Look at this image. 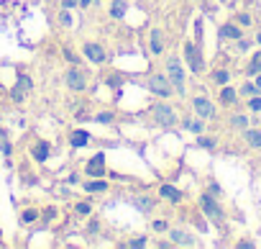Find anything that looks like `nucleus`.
<instances>
[{
    "label": "nucleus",
    "instance_id": "obj_1",
    "mask_svg": "<svg viewBox=\"0 0 261 249\" xmlns=\"http://www.w3.org/2000/svg\"><path fill=\"white\" fill-rule=\"evenodd\" d=\"M164 72L174 87V95H187V85H185V70H182V62L177 57H167L164 59Z\"/></svg>",
    "mask_w": 261,
    "mask_h": 249
},
{
    "label": "nucleus",
    "instance_id": "obj_2",
    "mask_svg": "<svg viewBox=\"0 0 261 249\" xmlns=\"http://www.w3.org/2000/svg\"><path fill=\"white\" fill-rule=\"evenodd\" d=\"M144 85H146V90H149L151 95H156V98H162V100H169V98L174 95V87H172L167 72H151V75L144 80Z\"/></svg>",
    "mask_w": 261,
    "mask_h": 249
},
{
    "label": "nucleus",
    "instance_id": "obj_3",
    "mask_svg": "<svg viewBox=\"0 0 261 249\" xmlns=\"http://www.w3.org/2000/svg\"><path fill=\"white\" fill-rule=\"evenodd\" d=\"M87 80H90V72L82 67V64H72L67 72H64V82L72 93H85L87 90Z\"/></svg>",
    "mask_w": 261,
    "mask_h": 249
},
{
    "label": "nucleus",
    "instance_id": "obj_4",
    "mask_svg": "<svg viewBox=\"0 0 261 249\" xmlns=\"http://www.w3.org/2000/svg\"><path fill=\"white\" fill-rule=\"evenodd\" d=\"M200 208L205 211V216H207V218H210L215 226H223V223H225V213H223L220 203L215 200V195H213L210 190L200 195Z\"/></svg>",
    "mask_w": 261,
    "mask_h": 249
},
{
    "label": "nucleus",
    "instance_id": "obj_5",
    "mask_svg": "<svg viewBox=\"0 0 261 249\" xmlns=\"http://www.w3.org/2000/svg\"><path fill=\"white\" fill-rule=\"evenodd\" d=\"M151 116H154V121L159 123V126H164V129H172L174 123H177V113H174V108H172L167 100H162V98H159V103L151 105Z\"/></svg>",
    "mask_w": 261,
    "mask_h": 249
},
{
    "label": "nucleus",
    "instance_id": "obj_6",
    "mask_svg": "<svg viewBox=\"0 0 261 249\" xmlns=\"http://www.w3.org/2000/svg\"><path fill=\"white\" fill-rule=\"evenodd\" d=\"M185 62L195 75L205 72V57H202V47L195 41H185Z\"/></svg>",
    "mask_w": 261,
    "mask_h": 249
},
{
    "label": "nucleus",
    "instance_id": "obj_7",
    "mask_svg": "<svg viewBox=\"0 0 261 249\" xmlns=\"http://www.w3.org/2000/svg\"><path fill=\"white\" fill-rule=\"evenodd\" d=\"M85 175L87 177H105L108 175V162H105V154H95L92 160H87L85 165Z\"/></svg>",
    "mask_w": 261,
    "mask_h": 249
},
{
    "label": "nucleus",
    "instance_id": "obj_8",
    "mask_svg": "<svg viewBox=\"0 0 261 249\" xmlns=\"http://www.w3.org/2000/svg\"><path fill=\"white\" fill-rule=\"evenodd\" d=\"M82 54H85L92 64H105V59H108L105 49H102L100 44H95V41H85V44H82Z\"/></svg>",
    "mask_w": 261,
    "mask_h": 249
},
{
    "label": "nucleus",
    "instance_id": "obj_9",
    "mask_svg": "<svg viewBox=\"0 0 261 249\" xmlns=\"http://www.w3.org/2000/svg\"><path fill=\"white\" fill-rule=\"evenodd\" d=\"M167 234H169V239H172L174 246H195V244H197L195 234L187 231V229H169Z\"/></svg>",
    "mask_w": 261,
    "mask_h": 249
},
{
    "label": "nucleus",
    "instance_id": "obj_10",
    "mask_svg": "<svg viewBox=\"0 0 261 249\" xmlns=\"http://www.w3.org/2000/svg\"><path fill=\"white\" fill-rule=\"evenodd\" d=\"M192 108H195V113H197L202 121H213V118H215V105H213L207 98H202V95H197V98L192 100Z\"/></svg>",
    "mask_w": 261,
    "mask_h": 249
},
{
    "label": "nucleus",
    "instance_id": "obj_11",
    "mask_svg": "<svg viewBox=\"0 0 261 249\" xmlns=\"http://www.w3.org/2000/svg\"><path fill=\"white\" fill-rule=\"evenodd\" d=\"M49 157H51V144L44 142V139L34 142V147H31V160L39 162V165H44V162H49Z\"/></svg>",
    "mask_w": 261,
    "mask_h": 249
},
{
    "label": "nucleus",
    "instance_id": "obj_12",
    "mask_svg": "<svg viewBox=\"0 0 261 249\" xmlns=\"http://www.w3.org/2000/svg\"><path fill=\"white\" fill-rule=\"evenodd\" d=\"M159 195H162L167 203H174V206H179V203L187 198L179 188H174V185H169V183H162V185H159Z\"/></svg>",
    "mask_w": 261,
    "mask_h": 249
},
{
    "label": "nucleus",
    "instance_id": "obj_13",
    "mask_svg": "<svg viewBox=\"0 0 261 249\" xmlns=\"http://www.w3.org/2000/svg\"><path fill=\"white\" fill-rule=\"evenodd\" d=\"M90 142H92V137H90L87 129H72V131H69V147H72V149H82V147H87Z\"/></svg>",
    "mask_w": 261,
    "mask_h": 249
},
{
    "label": "nucleus",
    "instance_id": "obj_14",
    "mask_svg": "<svg viewBox=\"0 0 261 249\" xmlns=\"http://www.w3.org/2000/svg\"><path fill=\"white\" fill-rule=\"evenodd\" d=\"M82 190L85 193H108L110 185L105 183V177H90V180L82 183Z\"/></svg>",
    "mask_w": 261,
    "mask_h": 249
},
{
    "label": "nucleus",
    "instance_id": "obj_15",
    "mask_svg": "<svg viewBox=\"0 0 261 249\" xmlns=\"http://www.w3.org/2000/svg\"><path fill=\"white\" fill-rule=\"evenodd\" d=\"M151 54L154 57H162L164 54V31L162 29H151Z\"/></svg>",
    "mask_w": 261,
    "mask_h": 249
},
{
    "label": "nucleus",
    "instance_id": "obj_16",
    "mask_svg": "<svg viewBox=\"0 0 261 249\" xmlns=\"http://www.w3.org/2000/svg\"><path fill=\"white\" fill-rule=\"evenodd\" d=\"M241 36H243V31H241L238 24H223V26H220V39L236 41V39H241Z\"/></svg>",
    "mask_w": 261,
    "mask_h": 249
},
{
    "label": "nucleus",
    "instance_id": "obj_17",
    "mask_svg": "<svg viewBox=\"0 0 261 249\" xmlns=\"http://www.w3.org/2000/svg\"><path fill=\"white\" fill-rule=\"evenodd\" d=\"M218 100L223 105H233L238 100V90H233L230 85H220V93H218Z\"/></svg>",
    "mask_w": 261,
    "mask_h": 249
},
{
    "label": "nucleus",
    "instance_id": "obj_18",
    "mask_svg": "<svg viewBox=\"0 0 261 249\" xmlns=\"http://www.w3.org/2000/svg\"><path fill=\"white\" fill-rule=\"evenodd\" d=\"M39 218H41V211H39V208H23L21 216H18V221H21L23 226H34Z\"/></svg>",
    "mask_w": 261,
    "mask_h": 249
},
{
    "label": "nucleus",
    "instance_id": "obj_19",
    "mask_svg": "<svg viewBox=\"0 0 261 249\" xmlns=\"http://www.w3.org/2000/svg\"><path fill=\"white\" fill-rule=\"evenodd\" d=\"M243 139L251 149H261V129H243Z\"/></svg>",
    "mask_w": 261,
    "mask_h": 249
},
{
    "label": "nucleus",
    "instance_id": "obj_20",
    "mask_svg": "<svg viewBox=\"0 0 261 249\" xmlns=\"http://www.w3.org/2000/svg\"><path fill=\"white\" fill-rule=\"evenodd\" d=\"M258 72H261V49L251 54V59L246 64V77H256Z\"/></svg>",
    "mask_w": 261,
    "mask_h": 249
},
{
    "label": "nucleus",
    "instance_id": "obj_21",
    "mask_svg": "<svg viewBox=\"0 0 261 249\" xmlns=\"http://www.w3.org/2000/svg\"><path fill=\"white\" fill-rule=\"evenodd\" d=\"M0 154L3 157H11L13 154V144H11V137H8V131L0 126Z\"/></svg>",
    "mask_w": 261,
    "mask_h": 249
},
{
    "label": "nucleus",
    "instance_id": "obj_22",
    "mask_svg": "<svg viewBox=\"0 0 261 249\" xmlns=\"http://www.w3.org/2000/svg\"><path fill=\"white\" fill-rule=\"evenodd\" d=\"M125 13H128V3H125V0H113V3H110V16L120 21Z\"/></svg>",
    "mask_w": 261,
    "mask_h": 249
},
{
    "label": "nucleus",
    "instance_id": "obj_23",
    "mask_svg": "<svg viewBox=\"0 0 261 249\" xmlns=\"http://www.w3.org/2000/svg\"><path fill=\"white\" fill-rule=\"evenodd\" d=\"M123 82H125V77H123V72H118V70H113V72L105 77V85H110L113 90H120Z\"/></svg>",
    "mask_w": 261,
    "mask_h": 249
},
{
    "label": "nucleus",
    "instance_id": "obj_24",
    "mask_svg": "<svg viewBox=\"0 0 261 249\" xmlns=\"http://www.w3.org/2000/svg\"><path fill=\"white\" fill-rule=\"evenodd\" d=\"M134 206H136L141 213H146V216L154 211V200H151L149 195H144V198H141V195H139V198H134Z\"/></svg>",
    "mask_w": 261,
    "mask_h": 249
},
{
    "label": "nucleus",
    "instance_id": "obj_25",
    "mask_svg": "<svg viewBox=\"0 0 261 249\" xmlns=\"http://www.w3.org/2000/svg\"><path fill=\"white\" fill-rule=\"evenodd\" d=\"M210 77H213V82H215V85H228V82H230V72H228V70H223V67H220V70H213V75H210Z\"/></svg>",
    "mask_w": 261,
    "mask_h": 249
},
{
    "label": "nucleus",
    "instance_id": "obj_26",
    "mask_svg": "<svg viewBox=\"0 0 261 249\" xmlns=\"http://www.w3.org/2000/svg\"><path fill=\"white\" fill-rule=\"evenodd\" d=\"M182 126H185V129H190L192 134H202V131H205V121H192V118H185V121H182Z\"/></svg>",
    "mask_w": 261,
    "mask_h": 249
},
{
    "label": "nucleus",
    "instance_id": "obj_27",
    "mask_svg": "<svg viewBox=\"0 0 261 249\" xmlns=\"http://www.w3.org/2000/svg\"><path fill=\"white\" fill-rule=\"evenodd\" d=\"M230 126H233V129H238V131L248 129V116H243V113H236V116H230Z\"/></svg>",
    "mask_w": 261,
    "mask_h": 249
},
{
    "label": "nucleus",
    "instance_id": "obj_28",
    "mask_svg": "<svg viewBox=\"0 0 261 249\" xmlns=\"http://www.w3.org/2000/svg\"><path fill=\"white\" fill-rule=\"evenodd\" d=\"M54 218H57V208H54V206L44 208V211H41V218H39V221H41V229H46V226H49Z\"/></svg>",
    "mask_w": 261,
    "mask_h": 249
},
{
    "label": "nucleus",
    "instance_id": "obj_29",
    "mask_svg": "<svg viewBox=\"0 0 261 249\" xmlns=\"http://www.w3.org/2000/svg\"><path fill=\"white\" fill-rule=\"evenodd\" d=\"M62 57H64L69 64H82V57H80L72 47H64V49H62Z\"/></svg>",
    "mask_w": 261,
    "mask_h": 249
},
{
    "label": "nucleus",
    "instance_id": "obj_30",
    "mask_svg": "<svg viewBox=\"0 0 261 249\" xmlns=\"http://www.w3.org/2000/svg\"><path fill=\"white\" fill-rule=\"evenodd\" d=\"M258 93H261V90L256 87V82H243V85H241V90H238V95H241V98H251V95H258Z\"/></svg>",
    "mask_w": 261,
    "mask_h": 249
},
{
    "label": "nucleus",
    "instance_id": "obj_31",
    "mask_svg": "<svg viewBox=\"0 0 261 249\" xmlns=\"http://www.w3.org/2000/svg\"><path fill=\"white\" fill-rule=\"evenodd\" d=\"M123 246L125 249H144V246H149V239L146 236H136V239H128Z\"/></svg>",
    "mask_w": 261,
    "mask_h": 249
},
{
    "label": "nucleus",
    "instance_id": "obj_32",
    "mask_svg": "<svg viewBox=\"0 0 261 249\" xmlns=\"http://www.w3.org/2000/svg\"><path fill=\"white\" fill-rule=\"evenodd\" d=\"M92 121H97V123H113L115 121V113L113 110H100L97 116H92Z\"/></svg>",
    "mask_w": 261,
    "mask_h": 249
},
{
    "label": "nucleus",
    "instance_id": "obj_33",
    "mask_svg": "<svg viewBox=\"0 0 261 249\" xmlns=\"http://www.w3.org/2000/svg\"><path fill=\"white\" fill-rule=\"evenodd\" d=\"M151 231H156V234H167V231H169V221H167V218H156V221H151Z\"/></svg>",
    "mask_w": 261,
    "mask_h": 249
},
{
    "label": "nucleus",
    "instance_id": "obj_34",
    "mask_svg": "<svg viewBox=\"0 0 261 249\" xmlns=\"http://www.w3.org/2000/svg\"><path fill=\"white\" fill-rule=\"evenodd\" d=\"M74 213H77V216H90V213H92V206H90L87 200H80V203L74 206Z\"/></svg>",
    "mask_w": 261,
    "mask_h": 249
},
{
    "label": "nucleus",
    "instance_id": "obj_35",
    "mask_svg": "<svg viewBox=\"0 0 261 249\" xmlns=\"http://www.w3.org/2000/svg\"><path fill=\"white\" fill-rule=\"evenodd\" d=\"M251 44H253L251 39H243V36H241V39H236V52H238V54H243V52H248V49H251Z\"/></svg>",
    "mask_w": 261,
    "mask_h": 249
},
{
    "label": "nucleus",
    "instance_id": "obj_36",
    "mask_svg": "<svg viewBox=\"0 0 261 249\" xmlns=\"http://www.w3.org/2000/svg\"><path fill=\"white\" fill-rule=\"evenodd\" d=\"M197 147H202V149H215V139H210V137H202V134H197Z\"/></svg>",
    "mask_w": 261,
    "mask_h": 249
},
{
    "label": "nucleus",
    "instance_id": "obj_37",
    "mask_svg": "<svg viewBox=\"0 0 261 249\" xmlns=\"http://www.w3.org/2000/svg\"><path fill=\"white\" fill-rule=\"evenodd\" d=\"M248 110H253V113L261 110V95H251L248 98Z\"/></svg>",
    "mask_w": 261,
    "mask_h": 249
},
{
    "label": "nucleus",
    "instance_id": "obj_38",
    "mask_svg": "<svg viewBox=\"0 0 261 249\" xmlns=\"http://www.w3.org/2000/svg\"><path fill=\"white\" fill-rule=\"evenodd\" d=\"M195 44H200V47H202V18H197V21H195Z\"/></svg>",
    "mask_w": 261,
    "mask_h": 249
},
{
    "label": "nucleus",
    "instance_id": "obj_39",
    "mask_svg": "<svg viewBox=\"0 0 261 249\" xmlns=\"http://www.w3.org/2000/svg\"><path fill=\"white\" fill-rule=\"evenodd\" d=\"M236 24L248 29V26H251V16H248V13H238V16H236Z\"/></svg>",
    "mask_w": 261,
    "mask_h": 249
},
{
    "label": "nucleus",
    "instance_id": "obj_40",
    "mask_svg": "<svg viewBox=\"0 0 261 249\" xmlns=\"http://www.w3.org/2000/svg\"><path fill=\"white\" fill-rule=\"evenodd\" d=\"M72 8H80V0H62V11H72Z\"/></svg>",
    "mask_w": 261,
    "mask_h": 249
},
{
    "label": "nucleus",
    "instance_id": "obj_41",
    "mask_svg": "<svg viewBox=\"0 0 261 249\" xmlns=\"http://www.w3.org/2000/svg\"><path fill=\"white\" fill-rule=\"evenodd\" d=\"M74 118H77V121H80V123H82V121H90V118H92V116H90V113H87V110H85V108H80V110H77V113H74Z\"/></svg>",
    "mask_w": 261,
    "mask_h": 249
},
{
    "label": "nucleus",
    "instance_id": "obj_42",
    "mask_svg": "<svg viewBox=\"0 0 261 249\" xmlns=\"http://www.w3.org/2000/svg\"><path fill=\"white\" fill-rule=\"evenodd\" d=\"M236 246H238V249H253V246H256V241H251V239H241Z\"/></svg>",
    "mask_w": 261,
    "mask_h": 249
},
{
    "label": "nucleus",
    "instance_id": "obj_43",
    "mask_svg": "<svg viewBox=\"0 0 261 249\" xmlns=\"http://www.w3.org/2000/svg\"><path fill=\"white\" fill-rule=\"evenodd\" d=\"M97 231H100V223H97V221L92 218V221H90V226H87V234H90V236H95Z\"/></svg>",
    "mask_w": 261,
    "mask_h": 249
},
{
    "label": "nucleus",
    "instance_id": "obj_44",
    "mask_svg": "<svg viewBox=\"0 0 261 249\" xmlns=\"http://www.w3.org/2000/svg\"><path fill=\"white\" fill-rule=\"evenodd\" d=\"M207 190H210V193H213V195H215V198H218V195H220V193H223V190H220V185H218V183H210V188H207Z\"/></svg>",
    "mask_w": 261,
    "mask_h": 249
},
{
    "label": "nucleus",
    "instance_id": "obj_45",
    "mask_svg": "<svg viewBox=\"0 0 261 249\" xmlns=\"http://www.w3.org/2000/svg\"><path fill=\"white\" fill-rule=\"evenodd\" d=\"M156 246H159V249H172L174 244H172V239H162V241H159Z\"/></svg>",
    "mask_w": 261,
    "mask_h": 249
},
{
    "label": "nucleus",
    "instance_id": "obj_46",
    "mask_svg": "<svg viewBox=\"0 0 261 249\" xmlns=\"http://www.w3.org/2000/svg\"><path fill=\"white\" fill-rule=\"evenodd\" d=\"M59 21H62L64 26H69V24H72V18H69V13H67V11H62V16H59Z\"/></svg>",
    "mask_w": 261,
    "mask_h": 249
},
{
    "label": "nucleus",
    "instance_id": "obj_47",
    "mask_svg": "<svg viewBox=\"0 0 261 249\" xmlns=\"http://www.w3.org/2000/svg\"><path fill=\"white\" fill-rule=\"evenodd\" d=\"M59 195H62L64 200H69V198H72V193H69V188H59Z\"/></svg>",
    "mask_w": 261,
    "mask_h": 249
},
{
    "label": "nucleus",
    "instance_id": "obj_48",
    "mask_svg": "<svg viewBox=\"0 0 261 249\" xmlns=\"http://www.w3.org/2000/svg\"><path fill=\"white\" fill-rule=\"evenodd\" d=\"M67 183H69V185H77V183H80V175H77V172H74V175H69V177H67Z\"/></svg>",
    "mask_w": 261,
    "mask_h": 249
},
{
    "label": "nucleus",
    "instance_id": "obj_49",
    "mask_svg": "<svg viewBox=\"0 0 261 249\" xmlns=\"http://www.w3.org/2000/svg\"><path fill=\"white\" fill-rule=\"evenodd\" d=\"M90 3H92V0H80V8H87Z\"/></svg>",
    "mask_w": 261,
    "mask_h": 249
},
{
    "label": "nucleus",
    "instance_id": "obj_50",
    "mask_svg": "<svg viewBox=\"0 0 261 249\" xmlns=\"http://www.w3.org/2000/svg\"><path fill=\"white\" fill-rule=\"evenodd\" d=\"M256 87H258V90H261V72H258V75H256Z\"/></svg>",
    "mask_w": 261,
    "mask_h": 249
},
{
    "label": "nucleus",
    "instance_id": "obj_51",
    "mask_svg": "<svg viewBox=\"0 0 261 249\" xmlns=\"http://www.w3.org/2000/svg\"><path fill=\"white\" fill-rule=\"evenodd\" d=\"M256 44H261V31H258V34H256Z\"/></svg>",
    "mask_w": 261,
    "mask_h": 249
}]
</instances>
